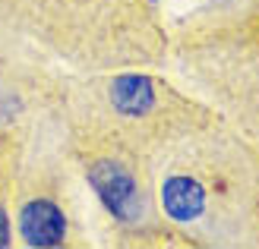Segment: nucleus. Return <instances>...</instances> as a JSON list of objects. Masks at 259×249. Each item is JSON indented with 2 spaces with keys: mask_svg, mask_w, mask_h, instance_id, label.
<instances>
[{
  "mask_svg": "<svg viewBox=\"0 0 259 249\" xmlns=\"http://www.w3.org/2000/svg\"><path fill=\"white\" fill-rule=\"evenodd\" d=\"M70 218L51 195H32L19 208V240L32 249H54L67 243Z\"/></svg>",
  "mask_w": 259,
  "mask_h": 249,
  "instance_id": "7ed1b4c3",
  "label": "nucleus"
},
{
  "mask_svg": "<svg viewBox=\"0 0 259 249\" xmlns=\"http://www.w3.org/2000/svg\"><path fill=\"white\" fill-rule=\"evenodd\" d=\"M158 202L167 221L180 227H193L209 212V189H205L202 177H196L193 170H171L161 177Z\"/></svg>",
  "mask_w": 259,
  "mask_h": 249,
  "instance_id": "f03ea898",
  "label": "nucleus"
},
{
  "mask_svg": "<svg viewBox=\"0 0 259 249\" xmlns=\"http://www.w3.org/2000/svg\"><path fill=\"white\" fill-rule=\"evenodd\" d=\"M85 183L98 195L101 208L123 227H139L146 221V189L136 167L123 158H92L85 164Z\"/></svg>",
  "mask_w": 259,
  "mask_h": 249,
  "instance_id": "f257e3e1",
  "label": "nucleus"
},
{
  "mask_svg": "<svg viewBox=\"0 0 259 249\" xmlns=\"http://www.w3.org/2000/svg\"><path fill=\"white\" fill-rule=\"evenodd\" d=\"M13 243V230H10V215H7V208L0 205V249H7Z\"/></svg>",
  "mask_w": 259,
  "mask_h": 249,
  "instance_id": "39448f33",
  "label": "nucleus"
},
{
  "mask_svg": "<svg viewBox=\"0 0 259 249\" xmlns=\"http://www.w3.org/2000/svg\"><path fill=\"white\" fill-rule=\"evenodd\" d=\"M149 4H155V0H149Z\"/></svg>",
  "mask_w": 259,
  "mask_h": 249,
  "instance_id": "423d86ee",
  "label": "nucleus"
},
{
  "mask_svg": "<svg viewBox=\"0 0 259 249\" xmlns=\"http://www.w3.org/2000/svg\"><path fill=\"white\" fill-rule=\"evenodd\" d=\"M108 101L117 117L126 120H139V117H149L158 104V91H155V79L139 73H123L117 79L108 82Z\"/></svg>",
  "mask_w": 259,
  "mask_h": 249,
  "instance_id": "20e7f679",
  "label": "nucleus"
}]
</instances>
